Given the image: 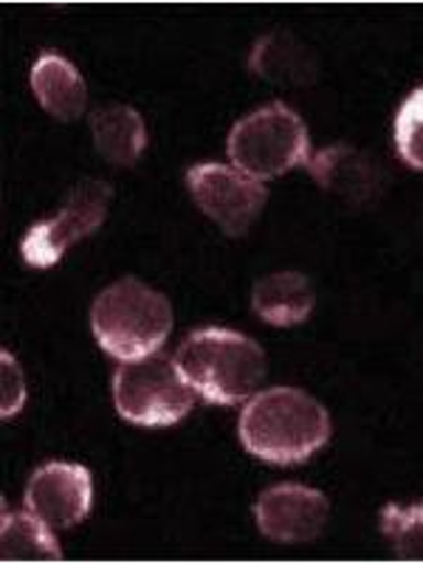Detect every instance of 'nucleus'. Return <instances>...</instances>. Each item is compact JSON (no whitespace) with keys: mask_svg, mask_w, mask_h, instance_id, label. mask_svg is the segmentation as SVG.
Segmentation results:
<instances>
[{"mask_svg":"<svg viewBox=\"0 0 423 564\" xmlns=\"http://www.w3.org/2000/svg\"><path fill=\"white\" fill-rule=\"evenodd\" d=\"M330 437V415L308 392L274 387L251 395L240 415V441L254 457L274 466H296Z\"/></svg>","mask_w":423,"mask_h":564,"instance_id":"obj_1","label":"nucleus"},{"mask_svg":"<svg viewBox=\"0 0 423 564\" xmlns=\"http://www.w3.org/2000/svg\"><path fill=\"white\" fill-rule=\"evenodd\" d=\"M181 376L209 404L249 401L265 379V352L249 336L226 327H204L184 339L175 356Z\"/></svg>","mask_w":423,"mask_h":564,"instance_id":"obj_2","label":"nucleus"},{"mask_svg":"<svg viewBox=\"0 0 423 564\" xmlns=\"http://www.w3.org/2000/svg\"><path fill=\"white\" fill-rule=\"evenodd\" d=\"M90 327L99 347L119 361L159 352L173 330V308L159 291L139 280H119L97 296Z\"/></svg>","mask_w":423,"mask_h":564,"instance_id":"obj_3","label":"nucleus"},{"mask_svg":"<svg viewBox=\"0 0 423 564\" xmlns=\"http://www.w3.org/2000/svg\"><path fill=\"white\" fill-rule=\"evenodd\" d=\"M229 155L235 167L251 178H276L311 161V141L300 113L282 102H271L240 119L229 133Z\"/></svg>","mask_w":423,"mask_h":564,"instance_id":"obj_4","label":"nucleus"},{"mask_svg":"<svg viewBox=\"0 0 423 564\" xmlns=\"http://www.w3.org/2000/svg\"><path fill=\"white\" fill-rule=\"evenodd\" d=\"M113 401L124 421L139 426H173L193 410L195 390L178 365L161 352L122 361L113 376Z\"/></svg>","mask_w":423,"mask_h":564,"instance_id":"obj_5","label":"nucleus"},{"mask_svg":"<svg viewBox=\"0 0 423 564\" xmlns=\"http://www.w3.org/2000/svg\"><path fill=\"white\" fill-rule=\"evenodd\" d=\"M186 186L200 212L229 238H243L269 200L263 181L226 164H198L186 173Z\"/></svg>","mask_w":423,"mask_h":564,"instance_id":"obj_6","label":"nucleus"},{"mask_svg":"<svg viewBox=\"0 0 423 564\" xmlns=\"http://www.w3.org/2000/svg\"><path fill=\"white\" fill-rule=\"evenodd\" d=\"M110 204V186L105 181H83L70 189L68 200L54 218L32 226L23 238V257L34 269H48L63 260L65 251L102 226Z\"/></svg>","mask_w":423,"mask_h":564,"instance_id":"obj_7","label":"nucleus"},{"mask_svg":"<svg viewBox=\"0 0 423 564\" xmlns=\"http://www.w3.org/2000/svg\"><path fill=\"white\" fill-rule=\"evenodd\" d=\"M254 517L263 536L274 539L280 545H302L325 531L330 502L316 488L282 482L260 494Z\"/></svg>","mask_w":423,"mask_h":564,"instance_id":"obj_8","label":"nucleus"},{"mask_svg":"<svg viewBox=\"0 0 423 564\" xmlns=\"http://www.w3.org/2000/svg\"><path fill=\"white\" fill-rule=\"evenodd\" d=\"M90 500V471L79 463H45L26 488V508L54 531L79 525L88 517Z\"/></svg>","mask_w":423,"mask_h":564,"instance_id":"obj_9","label":"nucleus"},{"mask_svg":"<svg viewBox=\"0 0 423 564\" xmlns=\"http://www.w3.org/2000/svg\"><path fill=\"white\" fill-rule=\"evenodd\" d=\"M311 175L330 198L347 209H365L384 195L387 173L376 155L350 144H336L311 155Z\"/></svg>","mask_w":423,"mask_h":564,"instance_id":"obj_10","label":"nucleus"},{"mask_svg":"<svg viewBox=\"0 0 423 564\" xmlns=\"http://www.w3.org/2000/svg\"><path fill=\"white\" fill-rule=\"evenodd\" d=\"M249 68L280 88H308L319 77V57L305 40L291 32H271L254 43Z\"/></svg>","mask_w":423,"mask_h":564,"instance_id":"obj_11","label":"nucleus"},{"mask_svg":"<svg viewBox=\"0 0 423 564\" xmlns=\"http://www.w3.org/2000/svg\"><path fill=\"white\" fill-rule=\"evenodd\" d=\"M316 305L314 285L300 271H276L263 276L251 291V308L263 322L276 327L300 325Z\"/></svg>","mask_w":423,"mask_h":564,"instance_id":"obj_12","label":"nucleus"},{"mask_svg":"<svg viewBox=\"0 0 423 564\" xmlns=\"http://www.w3.org/2000/svg\"><path fill=\"white\" fill-rule=\"evenodd\" d=\"M32 90L37 102L63 122L79 119L85 113V105H88L85 79L63 54H40L32 68Z\"/></svg>","mask_w":423,"mask_h":564,"instance_id":"obj_13","label":"nucleus"},{"mask_svg":"<svg viewBox=\"0 0 423 564\" xmlns=\"http://www.w3.org/2000/svg\"><path fill=\"white\" fill-rule=\"evenodd\" d=\"M90 133L99 155L116 167H130L148 148V128L130 105H105L90 116Z\"/></svg>","mask_w":423,"mask_h":564,"instance_id":"obj_14","label":"nucleus"},{"mask_svg":"<svg viewBox=\"0 0 423 564\" xmlns=\"http://www.w3.org/2000/svg\"><path fill=\"white\" fill-rule=\"evenodd\" d=\"M57 539L52 528L37 520L32 511H3V531H0V558L3 562H57Z\"/></svg>","mask_w":423,"mask_h":564,"instance_id":"obj_15","label":"nucleus"},{"mask_svg":"<svg viewBox=\"0 0 423 564\" xmlns=\"http://www.w3.org/2000/svg\"><path fill=\"white\" fill-rule=\"evenodd\" d=\"M381 531L398 558L423 562V506H387L381 511Z\"/></svg>","mask_w":423,"mask_h":564,"instance_id":"obj_16","label":"nucleus"},{"mask_svg":"<svg viewBox=\"0 0 423 564\" xmlns=\"http://www.w3.org/2000/svg\"><path fill=\"white\" fill-rule=\"evenodd\" d=\"M395 148L404 164L423 173V85L398 110Z\"/></svg>","mask_w":423,"mask_h":564,"instance_id":"obj_17","label":"nucleus"},{"mask_svg":"<svg viewBox=\"0 0 423 564\" xmlns=\"http://www.w3.org/2000/svg\"><path fill=\"white\" fill-rule=\"evenodd\" d=\"M0 365H3V372H0V392H3V406H0V415L12 417L23 410L26 404V381H23V370L14 361V356L9 350H3L0 356Z\"/></svg>","mask_w":423,"mask_h":564,"instance_id":"obj_18","label":"nucleus"}]
</instances>
